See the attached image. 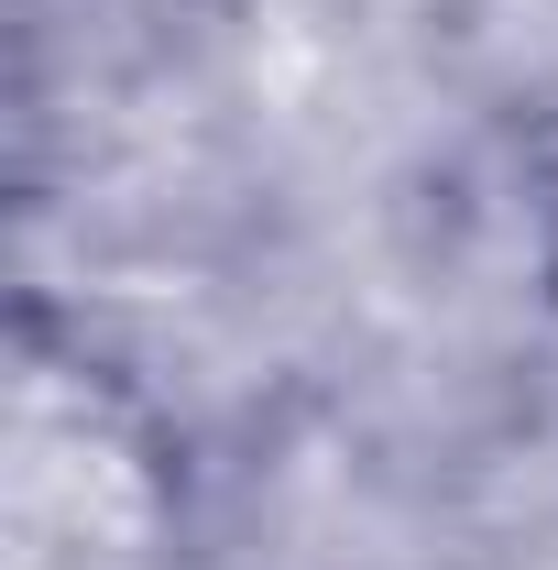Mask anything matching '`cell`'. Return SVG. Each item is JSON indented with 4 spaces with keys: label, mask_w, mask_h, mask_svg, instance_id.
<instances>
[{
    "label": "cell",
    "mask_w": 558,
    "mask_h": 570,
    "mask_svg": "<svg viewBox=\"0 0 558 570\" xmlns=\"http://www.w3.org/2000/svg\"><path fill=\"white\" fill-rule=\"evenodd\" d=\"M537 275H548V318H558V209H548V264Z\"/></svg>",
    "instance_id": "cell-1"
}]
</instances>
